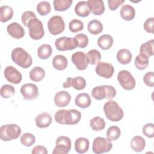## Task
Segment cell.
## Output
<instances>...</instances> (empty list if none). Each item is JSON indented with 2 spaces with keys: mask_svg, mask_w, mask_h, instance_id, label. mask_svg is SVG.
I'll return each mask as SVG.
<instances>
[{
  "mask_svg": "<svg viewBox=\"0 0 154 154\" xmlns=\"http://www.w3.org/2000/svg\"><path fill=\"white\" fill-rule=\"evenodd\" d=\"M52 65L58 70H63L66 69L68 61L66 57L62 55H57L52 59Z\"/></svg>",
  "mask_w": 154,
  "mask_h": 154,
  "instance_id": "obj_26",
  "label": "cell"
},
{
  "mask_svg": "<svg viewBox=\"0 0 154 154\" xmlns=\"http://www.w3.org/2000/svg\"><path fill=\"white\" fill-rule=\"evenodd\" d=\"M64 88L73 87L76 90H83L86 86V81L82 76H77L74 78H67L66 81L63 84Z\"/></svg>",
  "mask_w": 154,
  "mask_h": 154,
  "instance_id": "obj_15",
  "label": "cell"
},
{
  "mask_svg": "<svg viewBox=\"0 0 154 154\" xmlns=\"http://www.w3.org/2000/svg\"><path fill=\"white\" fill-rule=\"evenodd\" d=\"M91 96L96 100H100L107 97V93L105 85L97 86L93 88L91 91Z\"/></svg>",
  "mask_w": 154,
  "mask_h": 154,
  "instance_id": "obj_32",
  "label": "cell"
},
{
  "mask_svg": "<svg viewBox=\"0 0 154 154\" xmlns=\"http://www.w3.org/2000/svg\"><path fill=\"white\" fill-rule=\"evenodd\" d=\"M69 30L73 33L82 31L84 28L83 22L78 19H74L69 22Z\"/></svg>",
  "mask_w": 154,
  "mask_h": 154,
  "instance_id": "obj_42",
  "label": "cell"
},
{
  "mask_svg": "<svg viewBox=\"0 0 154 154\" xmlns=\"http://www.w3.org/2000/svg\"><path fill=\"white\" fill-rule=\"evenodd\" d=\"M153 25H154V18L150 17L146 20L144 23V30L149 33H153Z\"/></svg>",
  "mask_w": 154,
  "mask_h": 154,
  "instance_id": "obj_47",
  "label": "cell"
},
{
  "mask_svg": "<svg viewBox=\"0 0 154 154\" xmlns=\"http://www.w3.org/2000/svg\"><path fill=\"white\" fill-rule=\"evenodd\" d=\"M21 143L26 147H30L32 146L35 142V138L34 135L31 133L26 132L22 135L20 137Z\"/></svg>",
  "mask_w": 154,
  "mask_h": 154,
  "instance_id": "obj_41",
  "label": "cell"
},
{
  "mask_svg": "<svg viewBox=\"0 0 154 154\" xmlns=\"http://www.w3.org/2000/svg\"><path fill=\"white\" fill-rule=\"evenodd\" d=\"M124 2H125L124 0H108V7L112 11L116 10Z\"/></svg>",
  "mask_w": 154,
  "mask_h": 154,
  "instance_id": "obj_48",
  "label": "cell"
},
{
  "mask_svg": "<svg viewBox=\"0 0 154 154\" xmlns=\"http://www.w3.org/2000/svg\"><path fill=\"white\" fill-rule=\"evenodd\" d=\"M117 60L122 64H129L132 58V55L130 51L127 49H120L117 54Z\"/></svg>",
  "mask_w": 154,
  "mask_h": 154,
  "instance_id": "obj_24",
  "label": "cell"
},
{
  "mask_svg": "<svg viewBox=\"0 0 154 154\" xmlns=\"http://www.w3.org/2000/svg\"><path fill=\"white\" fill-rule=\"evenodd\" d=\"M52 121V117L48 112H44L37 116L35 119L36 126L39 128H46L49 126Z\"/></svg>",
  "mask_w": 154,
  "mask_h": 154,
  "instance_id": "obj_18",
  "label": "cell"
},
{
  "mask_svg": "<svg viewBox=\"0 0 154 154\" xmlns=\"http://www.w3.org/2000/svg\"><path fill=\"white\" fill-rule=\"evenodd\" d=\"M20 91L25 100H32L37 98L38 96V87L35 84L32 83H26L22 85Z\"/></svg>",
  "mask_w": 154,
  "mask_h": 154,
  "instance_id": "obj_11",
  "label": "cell"
},
{
  "mask_svg": "<svg viewBox=\"0 0 154 154\" xmlns=\"http://www.w3.org/2000/svg\"><path fill=\"white\" fill-rule=\"evenodd\" d=\"M11 57L14 63L23 69L29 67L32 63L31 56L22 48H14L11 52Z\"/></svg>",
  "mask_w": 154,
  "mask_h": 154,
  "instance_id": "obj_2",
  "label": "cell"
},
{
  "mask_svg": "<svg viewBox=\"0 0 154 154\" xmlns=\"http://www.w3.org/2000/svg\"><path fill=\"white\" fill-rule=\"evenodd\" d=\"M55 46L57 50L60 51H70L78 47L75 38L61 37L55 40Z\"/></svg>",
  "mask_w": 154,
  "mask_h": 154,
  "instance_id": "obj_10",
  "label": "cell"
},
{
  "mask_svg": "<svg viewBox=\"0 0 154 154\" xmlns=\"http://www.w3.org/2000/svg\"><path fill=\"white\" fill-rule=\"evenodd\" d=\"M103 111L107 119L112 122H119L124 116L123 109L116 101L111 99L104 104Z\"/></svg>",
  "mask_w": 154,
  "mask_h": 154,
  "instance_id": "obj_3",
  "label": "cell"
},
{
  "mask_svg": "<svg viewBox=\"0 0 154 154\" xmlns=\"http://www.w3.org/2000/svg\"><path fill=\"white\" fill-rule=\"evenodd\" d=\"M149 63V57L141 54L136 56L134 61L135 67L141 70L145 69L148 66Z\"/></svg>",
  "mask_w": 154,
  "mask_h": 154,
  "instance_id": "obj_35",
  "label": "cell"
},
{
  "mask_svg": "<svg viewBox=\"0 0 154 154\" xmlns=\"http://www.w3.org/2000/svg\"><path fill=\"white\" fill-rule=\"evenodd\" d=\"M52 52V49L49 45L43 44L37 49V55L42 60H46L50 57Z\"/></svg>",
  "mask_w": 154,
  "mask_h": 154,
  "instance_id": "obj_33",
  "label": "cell"
},
{
  "mask_svg": "<svg viewBox=\"0 0 154 154\" xmlns=\"http://www.w3.org/2000/svg\"><path fill=\"white\" fill-rule=\"evenodd\" d=\"M1 96L2 97L7 99L12 97L15 93L14 87L10 84H5L2 85L0 90Z\"/></svg>",
  "mask_w": 154,
  "mask_h": 154,
  "instance_id": "obj_39",
  "label": "cell"
},
{
  "mask_svg": "<svg viewBox=\"0 0 154 154\" xmlns=\"http://www.w3.org/2000/svg\"><path fill=\"white\" fill-rule=\"evenodd\" d=\"M70 139L66 136H60L55 141V147L52 151L53 154H66L71 149Z\"/></svg>",
  "mask_w": 154,
  "mask_h": 154,
  "instance_id": "obj_9",
  "label": "cell"
},
{
  "mask_svg": "<svg viewBox=\"0 0 154 154\" xmlns=\"http://www.w3.org/2000/svg\"><path fill=\"white\" fill-rule=\"evenodd\" d=\"M35 17H37V16H35L34 12L31 11H26L24 13H23V14H22V16H21L22 22L24 25V26L27 27L29 21L31 19L35 18Z\"/></svg>",
  "mask_w": 154,
  "mask_h": 154,
  "instance_id": "obj_45",
  "label": "cell"
},
{
  "mask_svg": "<svg viewBox=\"0 0 154 154\" xmlns=\"http://www.w3.org/2000/svg\"><path fill=\"white\" fill-rule=\"evenodd\" d=\"M88 4L90 5L91 12L97 16L102 14L105 11V6L102 0H88Z\"/></svg>",
  "mask_w": 154,
  "mask_h": 154,
  "instance_id": "obj_20",
  "label": "cell"
},
{
  "mask_svg": "<svg viewBox=\"0 0 154 154\" xmlns=\"http://www.w3.org/2000/svg\"><path fill=\"white\" fill-rule=\"evenodd\" d=\"M51 7L49 2L44 1L39 2L37 5V11L41 16H45L51 12Z\"/></svg>",
  "mask_w": 154,
  "mask_h": 154,
  "instance_id": "obj_40",
  "label": "cell"
},
{
  "mask_svg": "<svg viewBox=\"0 0 154 154\" xmlns=\"http://www.w3.org/2000/svg\"><path fill=\"white\" fill-rule=\"evenodd\" d=\"M29 37L33 40H40L45 35V30L42 21L38 20L37 17L31 19L28 23Z\"/></svg>",
  "mask_w": 154,
  "mask_h": 154,
  "instance_id": "obj_5",
  "label": "cell"
},
{
  "mask_svg": "<svg viewBox=\"0 0 154 154\" xmlns=\"http://www.w3.org/2000/svg\"><path fill=\"white\" fill-rule=\"evenodd\" d=\"M95 72L99 76L108 79L112 76L114 72V68L110 63L100 61L97 64Z\"/></svg>",
  "mask_w": 154,
  "mask_h": 154,
  "instance_id": "obj_12",
  "label": "cell"
},
{
  "mask_svg": "<svg viewBox=\"0 0 154 154\" xmlns=\"http://www.w3.org/2000/svg\"><path fill=\"white\" fill-rule=\"evenodd\" d=\"M91 102L90 95L88 93H83L78 94L75 99V103L76 106L81 108H87L89 107Z\"/></svg>",
  "mask_w": 154,
  "mask_h": 154,
  "instance_id": "obj_21",
  "label": "cell"
},
{
  "mask_svg": "<svg viewBox=\"0 0 154 154\" xmlns=\"http://www.w3.org/2000/svg\"><path fill=\"white\" fill-rule=\"evenodd\" d=\"M7 32L13 38L19 39L22 38L25 35V31L22 25L17 22H12L7 27Z\"/></svg>",
  "mask_w": 154,
  "mask_h": 154,
  "instance_id": "obj_16",
  "label": "cell"
},
{
  "mask_svg": "<svg viewBox=\"0 0 154 154\" xmlns=\"http://www.w3.org/2000/svg\"><path fill=\"white\" fill-rule=\"evenodd\" d=\"M13 16V10L8 5H2L0 7V20L5 23L10 20Z\"/></svg>",
  "mask_w": 154,
  "mask_h": 154,
  "instance_id": "obj_30",
  "label": "cell"
},
{
  "mask_svg": "<svg viewBox=\"0 0 154 154\" xmlns=\"http://www.w3.org/2000/svg\"><path fill=\"white\" fill-rule=\"evenodd\" d=\"M117 80L122 87L126 90L134 89L136 85L135 78L129 71L126 70H122L119 72Z\"/></svg>",
  "mask_w": 154,
  "mask_h": 154,
  "instance_id": "obj_7",
  "label": "cell"
},
{
  "mask_svg": "<svg viewBox=\"0 0 154 154\" xmlns=\"http://www.w3.org/2000/svg\"><path fill=\"white\" fill-rule=\"evenodd\" d=\"M120 14L123 19L129 21L135 17V11L132 5L126 4L122 7L120 11Z\"/></svg>",
  "mask_w": 154,
  "mask_h": 154,
  "instance_id": "obj_22",
  "label": "cell"
},
{
  "mask_svg": "<svg viewBox=\"0 0 154 154\" xmlns=\"http://www.w3.org/2000/svg\"><path fill=\"white\" fill-rule=\"evenodd\" d=\"M90 142L88 140L84 137H79L75 142V151L79 153H84L88 151Z\"/></svg>",
  "mask_w": 154,
  "mask_h": 154,
  "instance_id": "obj_23",
  "label": "cell"
},
{
  "mask_svg": "<svg viewBox=\"0 0 154 154\" xmlns=\"http://www.w3.org/2000/svg\"><path fill=\"white\" fill-rule=\"evenodd\" d=\"M20 128L16 124L4 125L0 128V138L4 141L17 138L21 134Z\"/></svg>",
  "mask_w": 154,
  "mask_h": 154,
  "instance_id": "obj_4",
  "label": "cell"
},
{
  "mask_svg": "<svg viewBox=\"0 0 154 154\" xmlns=\"http://www.w3.org/2000/svg\"><path fill=\"white\" fill-rule=\"evenodd\" d=\"M71 60L76 67L79 70H84L87 69L88 62L87 55L84 52L78 51L72 54Z\"/></svg>",
  "mask_w": 154,
  "mask_h": 154,
  "instance_id": "obj_14",
  "label": "cell"
},
{
  "mask_svg": "<svg viewBox=\"0 0 154 154\" xmlns=\"http://www.w3.org/2000/svg\"><path fill=\"white\" fill-rule=\"evenodd\" d=\"M97 45L102 49L108 50L113 45V38L109 34H103L99 37Z\"/></svg>",
  "mask_w": 154,
  "mask_h": 154,
  "instance_id": "obj_27",
  "label": "cell"
},
{
  "mask_svg": "<svg viewBox=\"0 0 154 154\" xmlns=\"http://www.w3.org/2000/svg\"><path fill=\"white\" fill-rule=\"evenodd\" d=\"M143 81L144 84L150 87L154 85V73L153 72H147L143 76Z\"/></svg>",
  "mask_w": 154,
  "mask_h": 154,
  "instance_id": "obj_46",
  "label": "cell"
},
{
  "mask_svg": "<svg viewBox=\"0 0 154 154\" xmlns=\"http://www.w3.org/2000/svg\"><path fill=\"white\" fill-rule=\"evenodd\" d=\"M32 154H38V153H41V154H47L48 151L47 149L45 147L43 146H36L33 147L32 150Z\"/></svg>",
  "mask_w": 154,
  "mask_h": 154,
  "instance_id": "obj_49",
  "label": "cell"
},
{
  "mask_svg": "<svg viewBox=\"0 0 154 154\" xmlns=\"http://www.w3.org/2000/svg\"><path fill=\"white\" fill-rule=\"evenodd\" d=\"M4 75L5 79L8 82L14 84H19L22 79L21 73L17 69L11 66H8L5 67Z\"/></svg>",
  "mask_w": 154,
  "mask_h": 154,
  "instance_id": "obj_13",
  "label": "cell"
},
{
  "mask_svg": "<svg viewBox=\"0 0 154 154\" xmlns=\"http://www.w3.org/2000/svg\"><path fill=\"white\" fill-rule=\"evenodd\" d=\"M76 41L78 47L85 48L88 43V37L84 34H78L74 37Z\"/></svg>",
  "mask_w": 154,
  "mask_h": 154,
  "instance_id": "obj_43",
  "label": "cell"
},
{
  "mask_svg": "<svg viewBox=\"0 0 154 154\" xmlns=\"http://www.w3.org/2000/svg\"><path fill=\"white\" fill-rule=\"evenodd\" d=\"M140 52L141 54L146 55L148 57L153 56L154 54V41L150 40L143 43L140 48Z\"/></svg>",
  "mask_w": 154,
  "mask_h": 154,
  "instance_id": "obj_29",
  "label": "cell"
},
{
  "mask_svg": "<svg viewBox=\"0 0 154 154\" xmlns=\"http://www.w3.org/2000/svg\"><path fill=\"white\" fill-rule=\"evenodd\" d=\"M81 118V112L75 109H60L54 116L55 122L61 125H74L80 122Z\"/></svg>",
  "mask_w": 154,
  "mask_h": 154,
  "instance_id": "obj_1",
  "label": "cell"
},
{
  "mask_svg": "<svg viewBox=\"0 0 154 154\" xmlns=\"http://www.w3.org/2000/svg\"><path fill=\"white\" fill-rule=\"evenodd\" d=\"M75 12L80 17H84L88 16L91 12V9L87 1H82L78 2L75 7Z\"/></svg>",
  "mask_w": 154,
  "mask_h": 154,
  "instance_id": "obj_19",
  "label": "cell"
},
{
  "mask_svg": "<svg viewBox=\"0 0 154 154\" xmlns=\"http://www.w3.org/2000/svg\"><path fill=\"white\" fill-rule=\"evenodd\" d=\"M48 28L49 32L54 35L63 32L65 29V23L63 19L60 16H54L48 22Z\"/></svg>",
  "mask_w": 154,
  "mask_h": 154,
  "instance_id": "obj_8",
  "label": "cell"
},
{
  "mask_svg": "<svg viewBox=\"0 0 154 154\" xmlns=\"http://www.w3.org/2000/svg\"><path fill=\"white\" fill-rule=\"evenodd\" d=\"M29 76L32 81L39 82L45 78V71L41 67L35 66L30 71Z\"/></svg>",
  "mask_w": 154,
  "mask_h": 154,
  "instance_id": "obj_28",
  "label": "cell"
},
{
  "mask_svg": "<svg viewBox=\"0 0 154 154\" xmlns=\"http://www.w3.org/2000/svg\"><path fill=\"white\" fill-rule=\"evenodd\" d=\"M90 126L93 130L95 131H100L105 128V122L103 118L96 116L90 120Z\"/></svg>",
  "mask_w": 154,
  "mask_h": 154,
  "instance_id": "obj_34",
  "label": "cell"
},
{
  "mask_svg": "<svg viewBox=\"0 0 154 154\" xmlns=\"http://www.w3.org/2000/svg\"><path fill=\"white\" fill-rule=\"evenodd\" d=\"M87 57L88 64L95 65L100 62L101 60V54L99 51L96 49H91L87 52Z\"/></svg>",
  "mask_w": 154,
  "mask_h": 154,
  "instance_id": "obj_37",
  "label": "cell"
},
{
  "mask_svg": "<svg viewBox=\"0 0 154 154\" xmlns=\"http://www.w3.org/2000/svg\"><path fill=\"white\" fill-rule=\"evenodd\" d=\"M143 133L144 135L149 138H153L154 137V125L153 123H149L146 124L142 129Z\"/></svg>",
  "mask_w": 154,
  "mask_h": 154,
  "instance_id": "obj_44",
  "label": "cell"
},
{
  "mask_svg": "<svg viewBox=\"0 0 154 154\" xmlns=\"http://www.w3.org/2000/svg\"><path fill=\"white\" fill-rule=\"evenodd\" d=\"M72 2V0H55L53 1L54 8L55 11H64L71 6Z\"/></svg>",
  "mask_w": 154,
  "mask_h": 154,
  "instance_id": "obj_36",
  "label": "cell"
},
{
  "mask_svg": "<svg viewBox=\"0 0 154 154\" xmlns=\"http://www.w3.org/2000/svg\"><path fill=\"white\" fill-rule=\"evenodd\" d=\"M121 135V131L117 126H110L106 131L107 138L111 141L117 140Z\"/></svg>",
  "mask_w": 154,
  "mask_h": 154,
  "instance_id": "obj_38",
  "label": "cell"
},
{
  "mask_svg": "<svg viewBox=\"0 0 154 154\" xmlns=\"http://www.w3.org/2000/svg\"><path fill=\"white\" fill-rule=\"evenodd\" d=\"M145 146V140L141 136H135L131 141V147L136 152H140L143 151L144 149Z\"/></svg>",
  "mask_w": 154,
  "mask_h": 154,
  "instance_id": "obj_25",
  "label": "cell"
},
{
  "mask_svg": "<svg viewBox=\"0 0 154 154\" xmlns=\"http://www.w3.org/2000/svg\"><path fill=\"white\" fill-rule=\"evenodd\" d=\"M71 100L70 94L66 91H60L54 96V103L57 106L65 107L67 106Z\"/></svg>",
  "mask_w": 154,
  "mask_h": 154,
  "instance_id": "obj_17",
  "label": "cell"
},
{
  "mask_svg": "<svg viewBox=\"0 0 154 154\" xmlns=\"http://www.w3.org/2000/svg\"><path fill=\"white\" fill-rule=\"evenodd\" d=\"M87 29L90 33L93 35H97L103 31V25L99 20L94 19L88 22Z\"/></svg>",
  "mask_w": 154,
  "mask_h": 154,
  "instance_id": "obj_31",
  "label": "cell"
},
{
  "mask_svg": "<svg viewBox=\"0 0 154 154\" xmlns=\"http://www.w3.org/2000/svg\"><path fill=\"white\" fill-rule=\"evenodd\" d=\"M112 147V142L108 138L97 137L93 140L92 150L93 152L96 154L108 152L111 150Z\"/></svg>",
  "mask_w": 154,
  "mask_h": 154,
  "instance_id": "obj_6",
  "label": "cell"
}]
</instances>
